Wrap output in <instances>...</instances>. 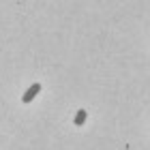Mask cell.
Here are the masks:
<instances>
[{"label": "cell", "instance_id": "2", "mask_svg": "<svg viewBox=\"0 0 150 150\" xmlns=\"http://www.w3.org/2000/svg\"><path fill=\"white\" fill-rule=\"evenodd\" d=\"M73 122H75V125H84V122H86V110H79L77 114H75V118H73Z\"/></svg>", "mask_w": 150, "mask_h": 150}, {"label": "cell", "instance_id": "1", "mask_svg": "<svg viewBox=\"0 0 150 150\" xmlns=\"http://www.w3.org/2000/svg\"><path fill=\"white\" fill-rule=\"evenodd\" d=\"M39 92H41V84H32V86L28 88V90L24 92V97H22V101H24V103H30V101L35 99V97H37Z\"/></svg>", "mask_w": 150, "mask_h": 150}]
</instances>
